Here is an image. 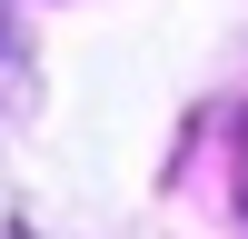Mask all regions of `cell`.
I'll return each mask as SVG.
<instances>
[{
	"label": "cell",
	"mask_w": 248,
	"mask_h": 239,
	"mask_svg": "<svg viewBox=\"0 0 248 239\" xmlns=\"http://www.w3.org/2000/svg\"><path fill=\"white\" fill-rule=\"evenodd\" d=\"M238 209H248V139H238Z\"/></svg>",
	"instance_id": "cell-1"
},
{
	"label": "cell",
	"mask_w": 248,
	"mask_h": 239,
	"mask_svg": "<svg viewBox=\"0 0 248 239\" xmlns=\"http://www.w3.org/2000/svg\"><path fill=\"white\" fill-rule=\"evenodd\" d=\"M0 239H20V219H0Z\"/></svg>",
	"instance_id": "cell-2"
}]
</instances>
